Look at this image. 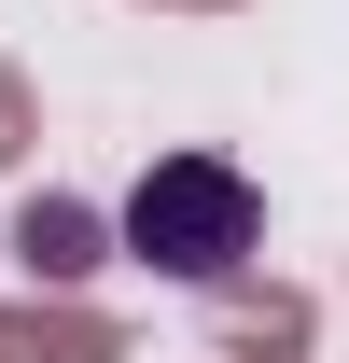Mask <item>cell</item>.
<instances>
[{"label": "cell", "instance_id": "6da1fadb", "mask_svg": "<svg viewBox=\"0 0 349 363\" xmlns=\"http://www.w3.org/2000/svg\"><path fill=\"white\" fill-rule=\"evenodd\" d=\"M252 238H265V196L223 168V154H154L140 196H126V252L154 279H238Z\"/></svg>", "mask_w": 349, "mask_h": 363}, {"label": "cell", "instance_id": "7a4b0ae2", "mask_svg": "<svg viewBox=\"0 0 349 363\" xmlns=\"http://www.w3.org/2000/svg\"><path fill=\"white\" fill-rule=\"evenodd\" d=\"M14 252H28V266H84V210H28Z\"/></svg>", "mask_w": 349, "mask_h": 363}]
</instances>
